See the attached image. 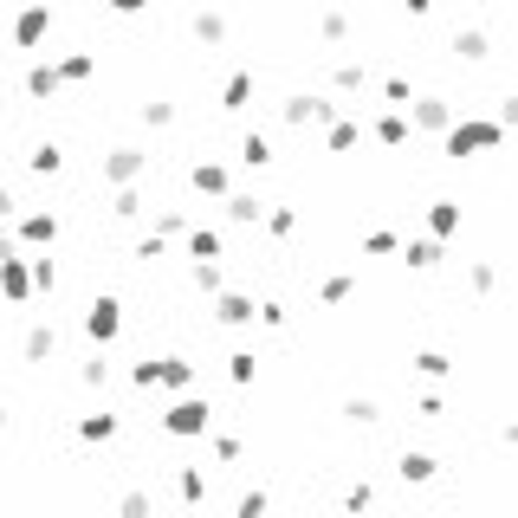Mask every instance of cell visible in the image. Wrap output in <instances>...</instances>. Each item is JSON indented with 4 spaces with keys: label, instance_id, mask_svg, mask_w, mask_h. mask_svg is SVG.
<instances>
[{
    "label": "cell",
    "instance_id": "7a4b0ae2",
    "mask_svg": "<svg viewBox=\"0 0 518 518\" xmlns=\"http://www.w3.org/2000/svg\"><path fill=\"white\" fill-rule=\"evenodd\" d=\"M91 337H117V305H111V298L91 311Z\"/></svg>",
    "mask_w": 518,
    "mask_h": 518
},
{
    "label": "cell",
    "instance_id": "6da1fadb",
    "mask_svg": "<svg viewBox=\"0 0 518 518\" xmlns=\"http://www.w3.org/2000/svg\"><path fill=\"white\" fill-rule=\"evenodd\" d=\"M169 428H175V434H195V428H208V408H201V402H182V408L169 415Z\"/></svg>",
    "mask_w": 518,
    "mask_h": 518
}]
</instances>
